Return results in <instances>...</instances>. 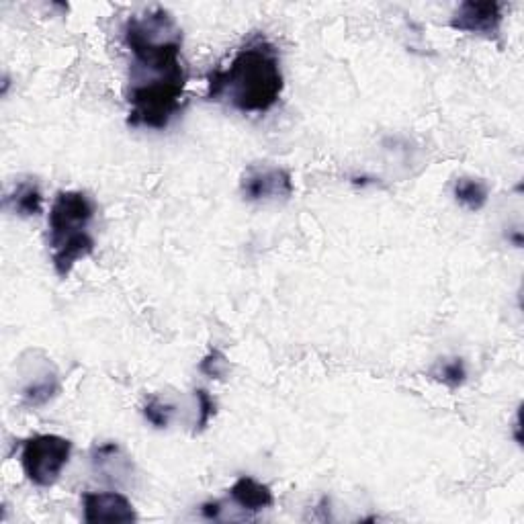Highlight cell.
Listing matches in <instances>:
<instances>
[{"instance_id": "cell-9", "label": "cell", "mask_w": 524, "mask_h": 524, "mask_svg": "<svg viewBox=\"0 0 524 524\" xmlns=\"http://www.w3.org/2000/svg\"><path fill=\"white\" fill-rule=\"evenodd\" d=\"M91 465L97 475H101L107 482L121 484L134 471L131 459L121 451L117 443H103L93 447L91 451Z\"/></svg>"}, {"instance_id": "cell-11", "label": "cell", "mask_w": 524, "mask_h": 524, "mask_svg": "<svg viewBox=\"0 0 524 524\" xmlns=\"http://www.w3.org/2000/svg\"><path fill=\"white\" fill-rule=\"evenodd\" d=\"M5 207L19 217H35L43 211V195L35 181H21L5 197Z\"/></svg>"}, {"instance_id": "cell-14", "label": "cell", "mask_w": 524, "mask_h": 524, "mask_svg": "<svg viewBox=\"0 0 524 524\" xmlns=\"http://www.w3.org/2000/svg\"><path fill=\"white\" fill-rule=\"evenodd\" d=\"M199 371L209 377V379H217V381H224L230 373V361L228 357L220 351V348H211V351L201 359L199 363Z\"/></svg>"}, {"instance_id": "cell-7", "label": "cell", "mask_w": 524, "mask_h": 524, "mask_svg": "<svg viewBox=\"0 0 524 524\" xmlns=\"http://www.w3.org/2000/svg\"><path fill=\"white\" fill-rule=\"evenodd\" d=\"M502 3L496 0H465L451 17V27L459 33L498 39L502 31Z\"/></svg>"}, {"instance_id": "cell-5", "label": "cell", "mask_w": 524, "mask_h": 524, "mask_svg": "<svg viewBox=\"0 0 524 524\" xmlns=\"http://www.w3.org/2000/svg\"><path fill=\"white\" fill-rule=\"evenodd\" d=\"M72 455V443L58 434H35L23 441L21 467L37 488H52Z\"/></svg>"}, {"instance_id": "cell-13", "label": "cell", "mask_w": 524, "mask_h": 524, "mask_svg": "<svg viewBox=\"0 0 524 524\" xmlns=\"http://www.w3.org/2000/svg\"><path fill=\"white\" fill-rule=\"evenodd\" d=\"M60 393V381L58 377L52 373L41 375L39 379H35L33 383H29L23 389V404L29 408H39V406H46L48 402H52Z\"/></svg>"}, {"instance_id": "cell-10", "label": "cell", "mask_w": 524, "mask_h": 524, "mask_svg": "<svg viewBox=\"0 0 524 524\" xmlns=\"http://www.w3.org/2000/svg\"><path fill=\"white\" fill-rule=\"evenodd\" d=\"M230 498L236 506L250 514L262 512L275 504V494L271 492V488L256 482L250 475H242L236 479L234 486L230 488Z\"/></svg>"}, {"instance_id": "cell-4", "label": "cell", "mask_w": 524, "mask_h": 524, "mask_svg": "<svg viewBox=\"0 0 524 524\" xmlns=\"http://www.w3.org/2000/svg\"><path fill=\"white\" fill-rule=\"evenodd\" d=\"M189 76L154 78L129 82V127L166 129L185 107V86Z\"/></svg>"}, {"instance_id": "cell-15", "label": "cell", "mask_w": 524, "mask_h": 524, "mask_svg": "<svg viewBox=\"0 0 524 524\" xmlns=\"http://www.w3.org/2000/svg\"><path fill=\"white\" fill-rule=\"evenodd\" d=\"M144 418L154 426V428H168L174 414H177V406L174 404H168V402H162L158 398H150L148 404L144 406Z\"/></svg>"}, {"instance_id": "cell-16", "label": "cell", "mask_w": 524, "mask_h": 524, "mask_svg": "<svg viewBox=\"0 0 524 524\" xmlns=\"http://www.w3.org/2000/svg\"><path fill=\"white\" fill-rule=\"evenodd\" d=\"M434 375L449 389H459L467 381V367H465L463 359H451V361L443 363Z\"/></svg>"}, {"instance_id": "cell-3", "label": "cell", "mask_w": 524, "mask_h": 524, "mask_svg": "<svg viewBox=\"0 0 524 524\" xmlns=\"http://www.w3.org/2000/svg\"><path fill=\"white\" fill-rule=\"evenodd\" d=\"M97 215L95 201L82 191H60L52 203L48 228L52 267L58 277L68 279L78 260L91 256L97 248L91 224Z\"/></svg>"}, {"instance_id": "cell-18", "label": "cell", "mask_w": 524, "mask_h": 524, "mask_svg": "<svg viewBox=\"0 0 524 524\" xmlns=\"http://www.w3.org/2000/svg\"><path fill=\"white\" fill-rule=\"evenodd\" d=\"M222 510H224V508H222L220 502H207V504L201 506V514H203L205 518H209V520H220Z\"/></svg>"}, {"instance_id": "cell-12", "label": "cell", "mask_w": 524, "mask_h": 524, "mask_svg": "<svg viewBox=\"0 0 524 524\" xmlns=\"http://www.w3.org/2000/svg\"><path fill=\"white\" fill-rule=\"evenodd\" d=\"M453 197L461 207H465L471 213H477L488 205L490 189L482 179L461 177L453 185Z\"/></svg>"}, {"instance_id": "cell-2", "label": "cell", "mask_w": 524, "mask_h": 524, "mask_svg": "<svg viewBox=\"0 0 524 524\" xmlns=\"http://www.w3.org/2000/svg\"><path fill=\"white\" fill-rule=\"evenodd\" d=\"M123 41L134 56L129 82L187 76L181 60L183 31L166 9L131 15L123 27Z\"/></svg>"}, {"instance_id": "cell-17", "label": "cell", "mask_w": 524, "mask_h": 524, "mask_svg": "<svg viewBox=\"0 0 524 524\" xmlns=\"http://www.w3.org/2000/svg\"><path fill=\"white\" fill-rule=\"evenodd\" d=\"M195 400H197V408H199V416H197V422H195V434H197V432H203L209 426V422L215 418L217 404L209 396V391L203 389V387L195 389Z\"/></svg>"}, {"instance_id": "cell-1", "label": "cell", "mask_w": 524, "mask_h": 524, "mask_svg": "<svg viewBox=\"0 0 524 524\" xmlns=\"http://www.w3.org/2000/svg\"><path fill=\"white\" fill-rule=\"evenodd\" d=\"M285 78L281 56L265 35L250 37L228 66L207 74V101L244 115H265L281 99Z\"/></svg>"}, {"instance_id": "cell-8", "label": "cell", "mask_w": 524, "mask_h": 524, "mask_svg": "<svg viewBox=\"0 0 524 524\" xmlns=\"http://www.w3.org/2000/svg\"><path fill=\"white\" fill-rule=\"evenodd\" d=\"M84 522L101 524H129L138 520V512L131 500L119 492H86L82 494Z\"/></svg>"}, {"instance_id": "cell-6", "label": "cell", "mask_w": 524, "mask_h": 524, "mask_svg": "<svg viewBox=\"0 0 524 524\" xmlns=\"http://www.w3.org/2000/svg\"><path fill=\"white\" fill-rule=\"evenodd\" d=\"M295 185L289 170L269 164L248 166L242 174L240 193L248 203H279L293 197Z\"/></svg>"}]
</instances>
